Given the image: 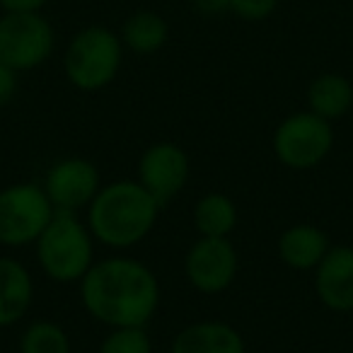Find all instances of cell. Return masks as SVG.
Listing matches in <instances>:
<instances>
[{
	"label": "cell",
	"instance_id": "cell-20",
	"mask_svg": "<svg viewBox=\"0 0 353 353\" xmlns=\"http://www.w3.org/2000/svg\"><path fill=\"white\" fill-rule=\"evenodd\" d=\"M279 8V0H232L230 12L245 22H264Z\"/></svg>",
	"mask_w": 353,
	"mask_h": 353
},
{
	"label": "cell",
	"instance_id": "cell-23",
	"mask_svg": "<svg viewBox=\"0 0 353 353\" xmlns=\"http://www.w3.org/2000/svg\"><path fill=\"white\" fill-rule=\"evenodd\" d=\"M49 0H0L3 12H41Z\"/></svg>",
	"mask_w": 353,
	"mask_h": 353
},
{
	"label": "cell",
	"instance_id": "cell-2",
	"mask_svg": "<svg viewBox=\"0 0 353 353\" xmlns=\"http://www.w3.org/2000/svg\"><path fill=\"white\" fill-rule=\"evenodd\" d=\"M160 203L138 184V179H119L102 184L88 206V223L92 237L109 250H131L141 245L157 225Z\"/></svg>",
	"mask_w": 353,
	"mask_h": 353
},
{
	"label": "cell",
	"instance_id": "cell-13",
	"mask_svg": "<svg viewBox=\"0 0 353 353\" xmlns=\"http://www.w3.org/2000/svg\"><path fill=\"white\" fill-rule=\"evenodd\" d=\"M34 300V279L15 256H0V329L22 322Z\"/></svg>",
	"mask_w": 353,
	"mask_h": 353
},
{
	"label": "cell",
	"instance_id": "cell-16",
	"mask_svg": "<svg viewBox=\"0 0 353 353\" xmlns=\"http://www.w3.org/2000/svg\"><path fill=\"white\" fill-rule=\"evenodd\" d=\"M121 44L131 54L152 56L167 44L170 39V25L165 17L155 10H138L123 22L121 27Z\"/></svg>",
	"mask_w": 353,
	"mask_h": 353
},
{
	"label": "cell",
	"instance_id": "cell-4",
	"mask_svg": "<svg viewBox=\"0 0 353 353\" xmlns=\"http://www.w3.org/2000/svg\"><path fill=\"white\" fill-rule=\"evenodd\" d=\"M121 63V37L104 25H90L75 32L63 54V73L80 92H99L112 85Z\"/></svg>",
	"mask_w": 353,
	"mask_h": 353
},
{
	"label": "cell",
	"instance_id": "cell-14",
	"mask_svg": "<svg viewBox=\"0 0 353 353\" xmlns=\"http://www.w3.org/2000/svg\"><path fill=\"white\" fill-rule=\"evenodd\" d=\"M329 247H332V242L322 228L312 225V223H295L279 235L276 250L288 269L314 271L329 252Z\"/></svg>",
	"mask_w": 353,
	"mask_h": 353
},
{
	"label": "cell",
	"instance_id": "cell-1",
	"mask_svg": "<svg viewBox=\"0 0 353 353\" xmlns=\"http://www.w3.org/2000/svg\"><path fill=\"white\" fill-rule=\"evenodd\" d=\"M78 285L88 314L109 329L148 327L162 298L150 266L126 254L94 261Z\"/></svg>",
	"mask_w": 353,
	"mask_h": 353
},
{
	"label": "cell",
	"instance_id": "cell-22",
	"mask_svg": "<svg viewBox=\"0 0 353 353\" xmlns=\"http://www.w3.org/2000/svg\"><path fill=\"white\" fill-rule=\"evenodd\" d=\"M230 3L232 0H192L194 10H199L206 17H216V15L230 12Z\"/></svg>",
	"mask_w": 353,
	"mask_h": 353
},
{
	"label": "cell",
	"instance_id": "cell-6",
	"mask_svg": "<svg viewBox=\"0 0 353 353\" xmlns=\"http://www.w3.org/2000/svg\"><path fill=\"white\" fill-rule=\"evenodd\" d=\"M274 155L288 170L307 172L319 167L334 148L332 121L317 117L310 109L285 117L274 131Z\"/></svg>",
	"mask_w": 353,
	"mask_h": 353
},
{
	"label": "cell",
	"instance_id": "cell-3",
	"mask_svg": "<svg viewBox=\"0 0 353 353\" xmlns=\"http://www.w3.org/2000/svg\"><path fill=\"white\" fill-rule=\"evenodd\" d=\"M97 240L90 232L88 223L80 221V213L56 211L49 225L34 242L37 261L46 279L54 283H80L94 264Z\"/></svg>",
	"mask_w": 353,
	"mask_h": 353
},
{
	"label": "cell",
	"instance_id": "cell-8",
	"mask_svg": "<svg viewBox=\"0 0 353 353\" xmlns=\"http://www.w3.org/2000/svg\"><path fill=\"white\" fill-rule=\"evenodd\" d=\"M240 271V254L230 237H199L184 256V276L189 285L203 295L228 290Z\"/></svg>",
	"mask_w": 353,
	"mask_h": 353
},
{
	"label": "cell",
	"instance_id": "cell-7",
	"mask_svg": "<svg viewBox=\"0 0 353 353\" xmlns=\"http://www.w3.org/2000/svg\"><path fill=\"white\" fill-rule=\"evenodd\" d=\"M56 49V32L41 12L0 15V63L17 73L39 68Z\"/></svg>",
	"mask_w": 353,
	"mask_h": 353
},
{
	"label": "cell",
	"instance_id": "cell-18",
	"mask_svg": "<svg viewBox=\"0 0 353 353\" xmlns=\"http://www.w3.org/2000/svg\"><path fill=\"white\" fill-rule=\"evenodd\" d=\"M17 348L20 353H73L68 332L51 319H37L27 324Z\"/></svg>",
	"mask_w": 353,
	"mask_h": 353
},
{
	"label": "cell",
	"instance_id": "cell-12",
	"mask_svg": "<svg viewBox=\"0 0 353 353\" xmlns=\"http://www.w3.org/2000/svg\"><path fill=\"white\" fill-rule=\"evenodd\" d=\"M170 353H247V346L232 324L201 319L174 334Z\"/></svg>",
	"mask_w": 353,
	"mask_h": 353
},
{
	"label": "cell",
	"instance_id": "cell-17",
	"mask_svg": "<svg viewBox=\"0 0 353 353\" xmlns=\"http://www.w3.org/2000/svg\"><path fill=\"white\" fill-rule=\"evenodd\" d=\"M237 218V206L228 194L208 192L194 206V230L199 237H230Z\"/></svg>",
	"mask_w": 353,
	"mask_h": 353
},
{
	"label": "cell",
	"instance_id": "cell-10",
	"mask_svg": "<svg viewBox=\"0 0 353 353\" xmlns=\"http://www.w3.org/2000/svg\"><path fill=\"white\" fill-rule=\"evenodd\" d=\"M192 176V162L184 148L176 143L160 141L143 150L138 160V184L155 199L160 206L182 194Z\"/></svg>",
	"mask_w": 353,
	"mask_h": 353
},
{
	"label": "cell",
	"instance_id": "cell-5",
	"mask_svg": "<svg viewBox=\"0 0 353 353\" xmlns=\"http://www.w3.org/2000/svg\"><path fill=\"white\" fill-rule=\"evenodd\" d=\"M54 213L41 184L15 182L0 189V247H34Z\"/></svg>",
	"mask_w": 353,
	"mask_h": 353
},
{
	"label": "cell",
	"instance_id": "cell-11",
	"mask_svg": "<svg viewBox=\"0 0 353 353\" xmlns=\"http://www.w3.org/2000/svg\"><path fill=\"white\" fill-rule=\"evenodd\" d=\"M314 293L332 312H353V245H332L314 269Z\"/></svg>",
	"mask_w": 353,
	"mask_h": 353
},
{
	"label": "cell",
	"instance_id": "cell-15",
	"mask_svg": "<svg viewBox=\"0 0 353 353\" xmlns=\"http://www.w3.org/2000/svg\"><path fill=\"white\" fill-rule=\"evenodd\" d=\"M353 107V85L341 73H322L307 85V109L327 121L346 117Z\"/></svg>",
	"mask_w": 353,
	"mask_h": 353
},
{
	"label": "cell",
	"instance_id": "cell-21",
	"mask_svg": "<svg viewBox=\"0 0 353 353\" xmlns=\"http://www.w3.org/2000/svg\"><path fill=\"white\" fill-rule=\"evenodd\" d=\"M17 70L8 68L6 63H0V109L8 107V104L15 99L17 94Z\"/></svg>",
	"mask_w": 353,
	"mask_h": 353
},
{
	"label": "cell",
	"instance_id": "cell-9",
	"mask_svg": "<svg viewBox=\"0 0 353 353\" xmlns=\"http://www.w3.org/2000/svg\"><path fill=\"white\" fill-rule=\"evenodd\" d=\"M41 187L56 211L80 213L102 189V174L88 157H63L49 167Z\"/></svg>",
	"mask_w": 353,
	"mask_h": 353
},
{
	"label": "cell",
	"instance_id": "cell-19",
	"mask_svg": "<svg viewBox=\"0 0 353 353\" xmlns=\"http://www.w3.org/2000/svg\"><path fill=\"white\" fill-rule=\"evenodd\" d=\"M97 353H152V341L145 327H114L102 339Z\"/></svg>",
	"mask_w": 353,
	"mask_h": 353
}]
</instances>
